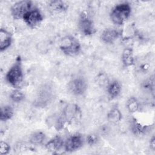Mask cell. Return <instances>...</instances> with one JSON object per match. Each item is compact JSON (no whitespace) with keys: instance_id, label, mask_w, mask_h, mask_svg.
I'll return each mask as SVG.
<instances>
[{"instance_id":"1","label":"cell","mask_w":155,"mask_h":155,"mask_svg":"<svg viewBox=\"0 0 155 155\" xmlns=\"http://www.w3.org/2000/svg\"><path fill=\"white\" fill-rule=\"evenodd\" d=\"M7 83L15 88H18L24 81V73L20 56H18L5 74Z\"/></svg>"},{"instance_id":"2","label":"cell","mask_w":155,"mask_h":155,"mask_svg":"<svg viewBox=\"0 0 155 155\" xmlns=\"http://www.w3.org/2000/svg\"><path fill=\"white\" fill-rule=\"evenodd\" d=\"M131 12L130 4L127 2L116 5L111 10L110 18L114 24L122 25L129 18Z\"/></svg>"},{"instance_id":"3","label":"cell","mask_w":155,"mask_h":155,"mask_svg":"<svg viewBox=\"0 0 155 155\" xmlns=\"http://www.w3.org/2000/svg\"><path fill=\"white\" fill-rule=\"evenodd\" d=\"M59 47L64 54L69 56L78 54L81 50L79 40L71 35H67L62 38L59 42Z\"/></svg>"},{"instance_id":"4","label":"cell","mask_w":155,"mask_h":155,"mask_svg":"<svg viewBox=\"0 0 155 155\" xmlns=\"http://www.w3.org/2000/svg\"><path fill=\"white\" fill-rule=\"evenodd\" d=\"M78 26L82 35L86 36H92L96 31L93 21L85 12H82L80 14Z\"/></svg>"},{"instance_id":"5","label":"cell","mask_w":155,"mask_h":155,"mask_svg":"<svg viewBox=\"0 0 155 155\" xmlns=\"http://www.w3.org/2000/svg\"><path fill=\"white\" fill-rule=\"evenodd\" d=\"M32 2L30 1H20L14 3L10 8V13L15 19H22L28 11L32 9Z\"/></svg>"},{"instance_id":"6","label":"cell","mask_w":155,"mask_h":155,"mask_svg":"<svg viewBox=\"0 0 155 155\" xmlns=\"http://www.w3.org/2000/svg\"><path fill=\"white\" fill-rule=\"evenodd\" d=\"M68 89L72 94L81 96L85 93L87 89V81L82 76L74 78L68 82Z\"/></svg>"},{"instance_id":"7","label":"cell","mask_w":155,"mask_h":155,"mask_svg":"<svg viewBox=\"0 0 155 155\" xmlns=\"http://www.w3.org/2000/svg\"><path fill=\"white\" fill-rule=\"evenodd\" d=\"M22 19L27 26L30 28H35L42 22L44 17L40 10L35 8L25 13Z\"/></svg>"},{"instance_id":"8","label":"cell","mask_w":155,"mask_h":155,"mask_svg":"<svg viewBox=\"0 0 155 155\" xmlns=\"http://www.w3.org/2000/svg\"><path fill=\"white\" fill-rule=\"evenodd\" d=\"M61 115L66 123H70L77 121L81 118V111L78 105L70 104L65 106Z\"/></svg>"},{"instance_id":"9","label":"cell","mask_w":155,"mask_h":155,"mask_svg":"<svg viewBox=\"0 0 155 155\" xmlns=\"http://www.w3.org/2000/svg\"><path fill=\"white\" fill-rule=\"evenodd\" d=\"M84 139L82 136L79 133L70 136L64 142V151L73 152L79 150L84 145Z\"/></svg>"},{"instance_id":"10","label":"cell","mask_w":155,"mask_h":155,"mask_svg":"<svg viewBox=\"0 0 155 155\" xmlns=\"http://www.w3.org/2000/svg\"><path fill=\"white\" fill-rule=\"evenodd\" d=\"M64 140L59 136H55L45 143V148L52 153H58L64 148Z\"/></svg>"},{"instance_id":"11","label":"cell","mask_w":155,"mask_h":155,"mask_svg":"<svg viewBox=\"0 0 155 155\" xmlns=\"http://www.w3.org/2000/svg\"><path fill=\"white\" fill-rule=\"evenodd\" d=\"M120 35V33L119 30L113 28H108L102 32L100 38L103 42L111 44H113L119 38Z\"/></svg>"},{"instance_id":"12","label":"cell","mask_w":155,"mask_h":155,"mask_svg":"<svg viewBox=\"0 0 155 155\" xmlns=\"http://www.w3.org/2000/svg\"><path fill=\"white\" fill-rule=\"evenodd\" d=\"M12 43V35L7 29H0V51H4L10 47Z\"/></svg>"},{"instance_id":"13","label":"cell","mask_w":155,"mask_h":155,"mask_svg":"<svg viewBox=\"0 0 155 155\" xmlns=\"http://www.w3.org/2000/svg\"><path fill=\"white\" fill-rule=\"evenodd\" d=\"M106 87L108 95L112 99L117 97L122 91V85L117 80L110 81Z\"/></svg>"},{"instance_id":"14","label":"cell","mask_w":155,"mask_h":155,"mask_svg":"<svg viewBox=\"0 0 155 155\" xmlns=\"http://www.w3.org/2000/svg\"><path fill=\"white\" fill-rule=\"evenodd\" d=\"M68 8V4L61 0L51 1L48 4L50 11L53 13H61L66 12Z\"/></svg>"},{"instance_id":"15","label":"cell","mask_w":155,"mask_h":155,"mask_svg":"<svg viewBox=\"0 0 155 155\" xmlns=\"http://www.w3.org/2000/svg\"><path fill=\"white\" fill-rule=\"evenodd\" d=\"M121 60L124 66L125 67H129L134 64V58L132 48H124L122 53Z\"/></svg>"},{"instance_id":"16","label":"cell","mask_w":155,"mask_h":155,"mask_svg":"<svg viewBox=\"0 0 155 155\" xmlns=\"http://www.w3.org/2000/svg\"><path fill=\"white\" fill-rule=\"evenodd\" d=\"M107 118L110 123L117 124L122 120V114L118 107H114L108 111Z\"/></svg>"},{"instance_id":"17","label":"cell","mask_w":155,"mask_h":155,"mask_svg":"<svg viewBox=\"0 0 155 155\" xmlns=\"http://www.w3.org/2000/svg\"><path fill=\"white\" fill-rule=\"evenodd\" d=\"M46 139L45 134L41 131H36L31 134L29 140L34 145H39L42 144Z\"/></svg>"},{"instance_id":"18","label":"cell","mask_w":155,"mask_h":155,"mask_svg":"<svg viewBox=\"0 0 155 155\" xmlns=\"http://www.w3.org/2000/svg\"><path fill=\"white\" fill-rule=\"evenodd\" d=\"M14 111L12 107L6 105L1 107L0 119L2 122H6L12 119L13 116Z\"/></svg>"},{"instance_id":"19","label":"cell","mask_w":155,"mask_h":155,"mask_svg":"<svg viewBox=\"0 0 155 155\" xmlns=\"http://www.w3.org/2000/svg\"><path fill=\"white\" fill-rule=\"evenodd\" d=\"M126 107L128 111L131 113L137 112L140 108V104L135 97H130L127 101Z\"/></svg>"},{"instance_id":"20","label":"cell","mask_w":155,"mask_h":155,"mask_svg":"<svg viewBox=\"0 0 155 155\" xmlns=\"http://www.w3.org/2000/svg\"><path fill=\"white\" fill-rule=\"evenodd\" d=\"M10 99L14 103H19L25 99V94L19 89L16 88L10 94Z\"/></svg>"},{"instance_id":"21","label":"cell","mask_w":155,"mask_h":155,"mask_svg":"<svg viewBox=\"0 0 155 155\" xmlns=\"http://www.w3.org/2000/svg\"><path fill=\"white\" fill-rule=\"evenodd\" d=\"M147 130L146 126L142 125L140 123L134 120L131 124V130L136 135H140L145 132Z\"/></svg>"},{"instance_id":"22","label":"cell","mask_w":155,"mask_h":155,"mask_svg":"<svg viewBox=\"0 0 155 155\" xmlns=\"http://www.w3.org/2000/svg\"><path fill=\"white\" fill-rule=\"evenodd\" d=\"M107 76L104 73H99L96 76V83L102 87H107L109 83Z\"/></svg>"},{"instance_id":"23","label":"cell","mask_w":155,"mask_h":155,"mask_svg":"<svg viewBox=\"0 0 155 155\" xmlns=\"http://www.w3.org/2000/svg\"><path fill=\"white\" fill-rule=\"evenodd\" d=\"M11 150L10 145L5 141L1 140L0 142V154L7 155L8 154Z\"/></svg>"},{"instance_id":"24","label":"cell","mask_w":155,"mask_h":155,"mask_svg":"<svg viewBox=\"0 0 155 155\" xmlns=\"http://www.w3.org/2000/svg\"><path fill=\"white\" fill-rule=\"evenodd\" d=\"M98 140V136L95 134H90L88 135L86 138L87 143L90 146L94 145L96 143H97Z\"/></svg>"},{"instance_id":"25","label":"cell","mask_w":155,"mask_h":155,"mask_svg":"<svg viewBox=\"0 0 155 155\" xmlns=\"http://www.w3.org/2000/svg\"><path fill=\"white\" fill-rule=\"evenodd\" d=\"M154 81L150 80H148L147 81H145L143 83V87L145 89H148V90H151L154 88Z\"/></svg>"},{"instance_id":"26","label":"cell","mask_w":155,"mask_h":155,"mask_svg":"<svg viewBox=\"0 0 155 155\" xmlns=\"http://www.w3.org/2000/svg\"><path fill=\"white\" fill-rule=\"evenodd\" d=\"M150 147L152 151H154L155 149V138L154 136H153L150 140Z\"/></svg>"}]
</instances>
